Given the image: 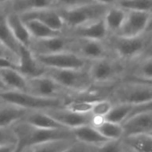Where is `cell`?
I'll return each mask as SVG.
<instances>
[{
    "label": "cell",
    "instance_id": "obj_5",
    "mask_svg": "<svg viewBox=\"0 0 152 152\" xmlns=\"http://www.w3.org/2000/svg\"><path fill=\"white\" fill-rule=\"evenodd\" d=\"M26 92L44 98L64 100L66 102L76 99L77 96L82 93L73 92L65 88L45 74L27 78Z\"/></svg>",
    "mask_w": 152,
    "mask_h": 152
},
{
    "label": "cell",
    "instance_id": "obj_44",
    "mask_svg": "<svg viewBox=\"0 0 152 152\" xmlns=\"http://www.w3.org/2000/svg\"><path fill=\"white\" fill-rule=\"evenodd\" d=\"M152 29V16H151V21H150V24H149V27H148V29L147 30H151Z\"/></svg>",
    "mask_w": 152,
    "mask_h": 152
},
{
    "label": "cell",
    "instance_id": "obj_4",
    "mask_svg": "<svg viewBox=\"0 0 152 152\" xmlns=\"http://www.w3.org/2000/svg\"><path fill=\"white\" fill-rule=\"evenodd\" d=\"M88 70L95 86H111L126 77L129 65L118 58L106 57L92 61Z\"/></svg>",
    "mask_w": 152,
    "mask_h": 152
},
{
    "label": "cell",
    "instance_id": "obj_7",
    "mask_svg": "<svg viewBox=\"0 0 152 152\" xmlns=\"http://www.w3.org/2000/svg\"><path fill=\"white\" fill-rule=\"evenodd\" d=\"M110 5L101 3H91L72 8H56L60 12L65 28L77 27L104 17Z\"/></svg>",
    "mask_w": 152,
    "mask_h": 152
},
{
    "label": "cell",
    "instance_id": "obj_1",
    "mask_svg": "<svg viewBox=\"0 0 152 152\" xmlns=\"http://www.w3.org/2000/svg\"><path fill=\"white\" fill-rule=\"evenodd\" d=\"M104 42L113 55L129 65V68L140 60L152 56V33H144L134 37L108 35Z\"/></svg>",
    "mask_w": 152,
    "mask_h": 152
},
{
    "label": "cell",
    "instance_id": "obj_8",
    "mask_svg": "<svg viewBox=\"0 0 152 152\" xmlns=\"http://www.w3.org/2000/svg\"><path fill=\"white\" fill-rule=\"evenodd\" d=\"M45 75L53 78L60 85L73 92H86L93 89L94 84L88 68L86 69H49Z\"/></svg>",
    "mask_w": 152,
    "mask_h": 152
},
{
    "label": "cell",
    "instance_id": "obj_15",
    "mask_svg": "<svg viewBox=\"0 0 152 152\" xmlns=\"http://www.w3.org/2000/svg\"><path fill=\"white\" fill-rule=\"evenodd\" d=\"M23 20H37L43 22L44 24L49 26L50 28L62 31L65 29L64 21L55 7H46L37 10H33L26 12L23 13H19Z\"/></svg>",
    "mask_w": 152,
    "mask_h": 152
},
{
    "label": "cell",
    "instance_id": "obj_30",
    "mask_svg": "<svg viewBox=\"0 0 152 152\" xmlns=\"http://www.w3.org/2000/svg\"><path fill=\"white\" fill-rule=\"evenodd\" d=\"M126 76L143 79H152V56L144 58L133 64Z\"/></svg>",
    "mask_w": 152,
    "mask_h": 152
},
{
    "label": "cell",
    "instance_id": "obj_11",
    "mask_svg": "<svg viewBox=\"0 0 152 152\" xmlns=\"http://www.w3.org/2000/svg\"><path fill=\"white\" fill-rule=\"evenodd\" d=\"M72 51L91 61L106 57H115L104 40L75 37Z\"/></svg>",
    "mask_w": 152,
    "mask_h": 152
},
{
    "label": "cell",
    "instance_id": "obj_43",
    "mask_svg": "<svg viewBox=\"0 0 152 152\" xmlns=\"http://www.w3.org/2000/svg\"><path fill=\"white\" fill-rule=\"evenodd\" d=\"M4 90H7V87L5 86V85L3 83V81L0 78V91H4Z\"/></svg>",
    "mask_w": 152,
    "mask_h": 152
},
{
    "label": "cell",
    "instance_id": "obj_31",
    "mask_svg": "<svg viewBox=\"0 0 152 152\" xmlns=\"http://www.w3.org/2000/svg\"><path fill=\"white\" fill-rule=\"evenodd\" d=\"M134 105L127 104V103H115L113 104L110 111L108 113V115L104 118V119L123 124L130 116L132 110H133Z\"/></svg>",
    "mask_w": 152,
    "mask_h": 152
},
{
    "label": "cell",
    "instance_id": "obj_25",
    "mask_svg": "<svg viewBox=\"0 0 152 152\" xmlns=\"http://www.w3.org/2000/svg\"><path fill=\"white\" fill-rule=\"evenodd\" d=\"M0 78L7 89L26 91L27 77L14 68H0Z\"/></svg>",
    "mask_w": 152,
    "mask_h": 152
},
{
    "label": "cell",
    "instance_id": "obj_32",
    "mask_svg": "<svg viewBox=\"0 0 152 152\" xmlns=\"http://www.w3.org/2000/svg\"><path fill=\"white\" fill-rule=\"evenodd\" d=\"M17 136L12 126H0V152H16Z\"/></svg>",
    "mask_w": 152,
    "mask_h": 152
},
{
    "label": "cell",
    "instance_id": "obj_13",
    "mask_svg": "<svg viewBox=\"0 0 152 152\" xmlns=\"http://www.w3.org/2000/svg\"><path fill=\"white\" fill-rule=\"evenodd\" d=\"M126 11L127 12L125 21L119 31L115 35L124 37H134L147 31L152 13L133 10Z\"/></svg>",
    "mask_w": 152,
    "mask_h": 152
},
{
    "label": "cell",
    "instance_id": "obj_37",
    "mask_svg": "<svg viewBox=\"0 0 152 152\" xmlns=\"http://www.w3.org/2000/svg\"><path fill=\"white\" fill-rule=\"evenodd\" d=\"M94 2V0H54V5L55 8H72Z\"/></svg>",
    "mask_w": 152,
    "mask_h": 152
},
{
    "label": "cell",
    "instance_id": "obj_9",
    "mask_svg": "<svg viewBox=\"0 0 152 152\" xmlns=\"http://www.w3.org/2000/svg\"><path fill=\"white\" fill-rule=\"evenodd\" d=\"M35 56L37 61L45 69H86L91 63V61L83 58L73 51L35 54Z\"/></svg>",
    "mask_w": 152,
    "mask_h": 152
},
{
    "label": "cell",
    "instance_id": "obj_38",
    "mask_svg": "<svg viewBox=\"0 0 152 152\" xmlns=\"http://www.w3.org/2000/svg\"><path fill=\"white\" fill-rule=\"evenodd\" d=\"M142 112H152V99L150 101L144 102L142 103L134 105L133 108V110H132V112L128 118H130L135 114L142 113Z\"/></svg>",
    "mask_w": 152,
    "mask_h": 152
},
{
    "label": "cell",
    "instance_id": "obj_41",
    "mask_svg": "<svg viewBox=\"0 0 152 152\" xmlns=\"http://www.w3.org/2000/svg\"><path fill=\"white\" fill-rule=\"evenodd\" d=\"M12 0H0V6L4 7L6 9V7L8 6V4L12 2Z\"/></svg>",
    "mask_w": 152,
    "mask_h": 152
},
{
    "label": "cell",
    "instance_id": "obj_3",
    "mask_svg": "<svg viewBox=\"0 0 152 152\" xmlns=\"http://www.w3.org/2000/svg\"><path fill=\"white\" fill-rule=\"evenodd\" d=\"M108 98L113 104L127 103L134 106L151 100L152 85L126 77L111 87Z\"/></svg>",
    "mask_w": 152,
    "mask_h": 152
},
{
    "label": "cell",
    "instance_id": "obj_23",
    "mask_svg": "<svg viewBox=\"0 0 152 152\" xmlns=\"http://www.w3.org/2000/svg\"><path fill=\"white\" fill-rule=\"evenodd\" d=\"M24 122L40 128H61L65 127L44 110H29L21 119Z\"/></svg>",
    "mask_w": 152,
    "mask_h": 152
},
{
    "label": "cell",
    "instance_id": "obj_34",
    "mask_svg": "<svg viewBox=\"0 0 152 152\" xmlns=\"http://www.w3.org/2000/svg\"><path fill=\"white\" fill-rule=\"evenodd\" d=\"M97 101V100H95ZM95 101L89 100H73L67 102L65 107L70 110L79 112V113H89L92 112L94 104Z\"/></svg>",
    "mask_w": 152,
    "mask_h": 152
},
{
    "label": "cell",
    "instance_id": "obj_26",
    "mask_svg": "<svg viewBox=\"0 0 152 152\" xmlns=\"http://www.w3.org/2000/svg\"><path fill=\"white\" fill-rule=\"evenodd\" d=\"M46 7H55L54 0H12L6 7V11L23 13Z\"/></svg>",
    "mask_w": 152,
    "mask_h": 152
},
{
    "label": "cell",
    "instance_id": "obj_36",
    "mask_svg": "<svg viewBox=\"0 0 152 152\" xmlns=\"http://www.w3.org/2000/svg\"><path fill=\"white\" fill-rule=\"evenodd\" d=\"M99 151H110V152H126L125 146L122 142L121 138L117 140H109L105 143H103L100 148Z\"/></svg>",
    "mask_w": 152,
    "mask_h": 152
},
{
    "label": "cell",
    "instance_id": "obj_17",
    "mask_svg": "<svg viewBox=\"0 0 152 152\" xmlns=\"http://www.w3.org/2000/svg\"><path fill=\"white\" fill-rule=\"evenodd\" d=\"M124 136L133 134H152V112H142L128 118L123 124Z\"/></svg>",
    "mask_w": 152,
    "mask_h": 152
},
{
    "label": "cell",
    "instance_id": "obj_10",
    "mask_svg": "<svg viewBox=\"0 0 152 152\" xmlns=\"http://www.w3.org/2000/svg\"><path fill=\"white\" fill-rule=\"evenodd\" d=\"M75 37L61 34L46 38H32L28 48L35 54H50L72 51Z\"/></svg>",
    "mask_w": 152,
    "mask_h": 152
},
{
    "label": "cell",
    "instance_id": "obj_2",
    "mask_svg": "<svg viewBox=\"0 0 152 152\" xmlns=\"http://www.w3.org/2000/svg\"><path fill=\"white\" fill-rule=\"evenodd\" d=\"M17 136L16 151H27L30 147L53 140L75 139L72 129L61 128H40L31 126L23 120H20L12 126Z\"/></svg>",
    "mask_w": 152,
    "mask_h": 152
},
{
    "label": "cell",
    "instance_id": "obj_6",
    "mask_svg": "<svg viewBox=\"0 0 152 152\" xmlns=\"http://www.w3.org/2000/svg\"><path fill=\"white\" fill-rule=\"evenodd\" d=\"M0 97L4 102L15 104L29 110H46L64 107L66 104V101L64 100L44 98L21 90L7 89L0 91Z\"/></svg>",
    "mask_w": 152,
    "mask_h": 152
},
{
    "label": "cell",
    "instance_id": "obj_24",
    "mask_svg": "<svg viewBox=\"0 0 152 152\" xmlns=\"http://www.w3.org/2000/svg\"><path fill=\"white\" fill-rule=\"evenodd\" d=\"M126 151H151L152 134H133L125 135L121 138Z\"/></svg>",
    "mask_w": 152,
    "mask_h": 152
},
{
    "label": "cell",
    "instance_id": "obj_29",
    "mask_svg": "<svg viewBox=\"0 0 152 152\" xmlns=\"http://www.w3.org/2000/svg\"><path fill=\"white\" fill-rule=\"evenodd\" d=\"M26 23L32 38H46L51 37H55L63 34L62 31H59L50 28L49 26L44 24L37 20H24Z\"/></svg>",
    "mask_w": 152,
    "mask_h": 152
},
{
    "label": "cell",
    "instance_id": "obj_45",
    "mask_svg": "<svg viewBox=\"0 0 152 152\" xmlns=\"http://www.w3.org/2000/svg\"><path fill=\"white\" fill-rule=\"evenodd\" d=\"M0 102H4V101H2V99H1V97H0Z\"/></svg>",
    "mask_w": 152,
    "mask_h": 152
},
{
    "label": "cell",
    "instance_id": "obj_18",
    "mask_svg": "<svg viewBox=\"0 0 152 152\" xmlns=\"http://www.w3.org/2000/svg\"><path fill=\"white\" fill-rule=\"evenodd\" d=\"M72 132L76 140L94 147L96 151H99V148L109 141L93 125H85L72 128Z\"/></svg>",
    "mask_w": 152,
    "mask_h": 152
},
{
    "label": "cell",
    "instance_id": "obj_19",
    "mask_svg": "<svg viewBox=\"0 0 152 152\" xmlns=\"http://www.w3.org/2000/svg\"><path fill=\"white\" fill-rule=\"evenodd\" d=\"M7 20L16 40L24 46L28 47L32 40L30 32L18 12L7 11Z\"/></svg>",
    "mask_w": 152,
    "mask_h": 152
},
{
    "label": "cell",
    "instance_id": "obj_20",
    "mask_svg": "<svg viewBox=\"0 0 152 152\" xmlns=\"http://www.w3.org/2000/svg\"><path fill=\"white\" fill-rule=\"evenodd\" d=\"M29 110L6 102H0V126H12L21 120Z\"/></svg>",
    "mask_w": 152,
    "mask_h": 152
},
{
    "label": "cell",
    "instance_id": "obj_39",
    "mask_svg": "<svg viewBox=\"0 0 152 152\" xmlns=\"http://www.w3.org/2000/svg\"><path fill=\"white\" fill-rule=\"evenodd\" d=\"M0 57H6V58H9L11 59L12 61H13L14 62H16L18 64L19 62V57L13 53L12 51H10L4 45H3L1 42H0Z\"/></svg>",
    "mask_w": 152,
    "mask_h": 152
},
{
    "label": "cell",
    "instance_id": "obj_14",
    "mask_svg": "<svg viewBox=\"0 0 152 152\" xmlns=\"http://www.w3.org/2000/svg\"><path fill=\"white\" fill-rule=\"evenodd\" d=\"M63 33L73 37L98 40H104L109 35L103 18L87 22L77 27L65 28Z\"/></svg>",
    "mask_w": 152,
    "mask_h": 152
},
{
    "label": "cell",
    "instance_id": "obj_28",
    "mask_svg": "<svg viewBox=\"0 0 152 152\" xmlns=\"http://www.w3.org/2000/svg\"><path fill=\"white\" fill-rule=\"evenodd\" d=\"M75 139H59L49 141L30 147L27 151L30 152H65L69 151Z\"/></svg>",
    "mask_w": 152,
    "mask_h": 152
},
{
    "label": "cell",
    "instance_id": "obj_21",
    "mask_svg": "<svg viewBox=\"0 0 152 152\" xmlns=\"http://www.w3.org/2000/svg\"><path fill=\"white\" fill-rule=\"evenodd\" d=\"M0 42L19 57L20 44L14 37L7 20V11L0 6Z\"/></svg>",
    "mask_w": 152,
    "mask_h": 152
},
{
    "label": "cell",
    "instance_id": "obj_22",
    "mask_svg": "<svg viewBox=\"0 0 152 152\" xmlns=\"http://www.w3.org/2000/svg\"><path fill=\"white\" fill-rule=\"evenodd\" d=\"M126 12V9L118 4L110 5L103 17L109 35H115L119 31L125 21Z\"/></svg>",
    "mask_w": 152,
    "mask_h": 152
},
{
    "label": "cell",
    "instance_id": "obj_40",
    "mask_svg": "<svg viewBox=\"0 0 152 152\" xmlns=\"http://www.w3.org/2000/svg\"><path fill=\"white\" fill-rule=\"evenodd\" d=\"M94 1L97 3L107 4V5H112V4H116L118 0H94Z\"/></svg>",
    "mask_w": 152,
    "mask_h": 152
},
{
    "label": "cell",
    "instance_id": "obj_27",
    "mask_svg": "<svg viewBox=\"0 0 152 152\" xmlns=\"http://www.w3.org/2000/svg\"><path fill=\"white\" fill-rule=\"evenodd\" d=\"M94 126L109 140H117L124 136V127L122 124L111 122L104 118H96Z\"/></svg>",
    "mask_w": 152,
    "mask_h": 152
},
{
    "label": "cell",
    "instance_id": "obj_33",
    "mask_svg": "<svg viewBox=\"0 0 152 152\" xmlns=\"http://www.w3.org/2000/svg\"><path fill=\"white\" fill-rule=\"evenodd\" d=\"M116 4L126 10L152 13V0H118Z\"/></svg>",
    "mask_w": 152,
    "mask_h": 152
},
{
    "label": "cell",
    "instance_id": "obj_46",
    "mask_svg": "<svg viewBox=\"0 0 152 152\" xmlns=\"http://www.w3.org/2000/svg\"><path fill=\"white\" fill-rule=\"evenodd\" d=\"M148 31H149V30H148ZM150 31H151V33H152V29H151V30H150Z\"/></svg>",
    "mask_w": 152,
    "mask_h": 152
},
{
    "label": "cell",
    "instance_id": "obj_35",
    "mask_svg": "<svg viewBox=\"0 0 152 152\" xmlns=\"http://www.w3.org/2000/svg\"><path fill=\"white\" fill-rule=\"evenodd\" d=\"M112 106H113V102L109 98L97 100V101H95V102L94 104V107L92 110V114L95 118H104L108 115V113L110 111Z\"/></svg>",
    "mask_w": 152,
    "mask_h": 152
},
{
    "label": "cell",
    "instance_id": "obj_12",
    "mask_svg": "<svg viewBox=\"0 0 152 152\" xmlns=\"http://www.w3.org/2000/svg\"><path fill=\"white\" fill-rule=\"evenodd\" d=\"M45 111L48 115L53 118L57 122L68 128H75L85 125H93L95 121V117L89 113H79L67 109L65 106L61 108L49 109Z\"/></svg>",
    "mask_w": 152,
    "mask_h": 152
},
{
    "label": "cell",
    "instance_id": "obj_16",
    "mask_svg": "<svg viewBox=\"0 0 152 152\" xmlns=\"http://www.w3.org/2000/svg\"><path fill=\"white\" fill-rule=\"evenodd\" d=\"M16 69L25 77L29 78L45 74L46 69L37 61L35 54L28 47L20 45L19 52V62Z\"/></svg>",
    "mask_w": 152,
    "mask_h": 152
},
{
    "label": "cell",
    "instance_id": "obj_42",
    "mask_svg": "<svg viewBox=\"0 0 152 152\" xmlns=\"http://www.w3.org/2000/svg\"><path fill=\"white\" fill-rule=\"evenodd\" d=\"M126 77H133V78H135V79H138V80H141V81H143V82H146V83H149L152 85V79H143V78H138V77H130V76H126Z\"/></svg>",
    "mask_w": 152,
    "mask_h": 152
}]
</instances>
